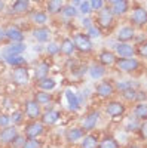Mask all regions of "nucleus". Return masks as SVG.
<instances>
[{
    "label": "nucleus",
    "instance_id": "obj_48",
    "mask_svg": "<svg viewBox=\"0 0 147 148\" xmlns=\"http://www.w3.org/2000/svg\"><path fill=\"white\" fill-rule=\"evenodd\" d=\"M80 24H82V27L86 30V28H89L91 25H94V19H92L89 15H86V16L82 18V22H80Z\"/></svg>",
    "mask_w": 147,
    "mask_h": 148
},
{
    "label": "nucleus",
    "instance_id": "obj_2",
    "mask_svg": "<svg viewBox=\"0 0 147 148\" xmlns=\"http://www.w3.org/2000/svg\"><path fill=\"white\" fill-rule=\"evenodd\" d=\"M128 111V105L126 102H124L122 99H108L106 104H104V113L112 117L113 120H117L120 117H124Z\"/></svg>",
    "mask_w": 147,
    "mask_h": 148
},
{
    "label": "nucleus",
    "instance_id": "obj_6",
    "mask_svg": "<svg viewBox=\"0 0 147 148\" xmlns=\"http://www.w3.org/2000/svg\"><path fill=\"white\" fill-rule=\"evenodd\" d=\"M116 93V88H115V82L108 80V79H103L95 84V95L100 99H112Z\"/></svg>",
    "mask_w": 147,
    "mask_h": 148
},
{
    "label": "nucleus",
    "instance_id": "obj_8",
    "mask_svg": "<svg viewBox=\"0 0 147 148\" xmlns=\"http://www.w3.org/2000/svg\"><path fill=\"white\" fill-rule=\"evenodd\" d=\"M100 121H101V113H100V110H91V111H88V113L82 117L80 127L86 133L88 132H94L97 129V126L100 125Z\"/></svg>",
    "mask_w": 147,
    "mask_h": 148
},
{
    "label": "nucleus",
    "instance_id": "obj_26",
    "mask_svg": "<svg viewBox=\"0 0 147 148\" xmlns=\"http://www.w3.org/2000/svg\"><path fill=\"white\" fill-rule=\"evenodd\" d=\"M88 74L92 80H103L107 74V68L98 62H94L88 67Z\"/></svg>",
    "mask_w": 147,
    "mask_h": 148
},
{
    "label": "nucleus",
    "instance_id": "obj_55",
    "mask_svg": "<svg viewBox=\"0 0 147 148\" xmlns=\"http://www.w3.org/2000/svg\"><path fill=\"white\" fill-rule=\"evenodd\" d=\"M146 93H147V90H146Z\"/></svg>",
    "mask_w": 147,
    "mask_h": 148
},
{
    "label": "nucleus",
    "instance_id": "obj_38",
    "mask_svg": "<svg viewBox=\"0 0 147 148\" xmlns=\"http://www.w3.org/2000/svg\"><path fill=\"white\" fill-rule=\"evenodd\" d=\"M140 125H141V121H138L135 117H129L128 120H126V126H125V130L126 132H137L138 130V127H140Z\"/></svg>",
    "mask_w": 147,
    "mask_h": 148
},
{
    "label": "nucleus",
    "instance_id": "obj_43",
    "mask_svg": "<svg viewBox=\"0 0 147 148\" xmlns=\"http://www.w3.org/2000/svg\"><path fill=\"white\" fill-rule=\"evenodd\" d=\"M26 139L27 138H26V135H24V133H18L17 136H15V139H14V142H12L10 148H22Z\"/></svg>",
    "mask_w": 147,
    "mask_h": 148
},
{
    "label": "nucleus",
    "instance_id": "obj_41",
    "mask_svg": "<svg viewBox=\"0 0 147 148\" xmlns=\"http://www.w3.org/2000/svg\"><path fill=\"white\" fill-rule=\"evenodd\" d=\"M85 33H86V34L89 36V39H92V40H94V39H100V37L103 36V31L98 28L95 24H94V25H91L89 28H86V31H85Z\"/></svg>",
    "mask_w": 147,
    "mask_h": 148
},
{
    "label": "nucleus",
    "instance_id": "obj_37",
    "mask_svg": "<svg viewBox=\"0 0 147 148\" xmlns=\"http://www.w3.org/2000/svg\"><path fill=\"white\" fill-rule=\"evenodd\" d=\"M43 51L48 56H57L59 53V45L57 42H48V45L45 46Z\"/></svg>",
    "mask_w": 147,
    "mask_h": 148
},
{
    "label": "nucleus",
    "instance_id": "obj_42",
    "mask_svg": "<svg viewBox=\"0 0 147 148\" xmlns=\"http://www.w3.org/2000/svg\"><path fill=\"white\" fill-rule=\"evenodd\" d=\"M71 74L77 79H82L85 74H88V67L86 65H79V67H71Z\"/></svg>",
    "mask_w": 147,
    "mask_h": 148
},
{
    "label": "nucleus",
    "instance_id": "obj_9",
    "mask_svg": "<svg viewBox=\"0 0 147 148\" xmlns=\"http://www.w3.org/2000/svg\"><path fill=\"white\" fill-rule=\"evenodd\" d=\"M129 24L134 28H143L147 25V9L143 6L134 8L129 15Z\"/></svg>",
    "mask_w": 147,
    "mask_h": 148
},
{
    "label": "nucleus",
    "instance_id": "obj_40",
    "mask_svg": "<svg viewBox=\"0 0 147 148\" xmlns=\"http://www.w3.org/2000/svg\"><path fill=\"white\" fill-rule=\"evenodd\" d=\"M115 88L117 92H124L129 88H134V84L131 80H117V82H115Z\"/></svg>",
    "mask_w": 147,
    "mask_h": 148
},
{
    "label": "nucleus",
    "instance_id": "obj_1",
    "mask_svg": "<svg viewBox=\"0 0 147 148\" xmlns=\"http://www.w3.org/2000/svg\"><path fill=\"white\" fill-rule=\"evenodd\" d=\"M141 67H143V62L135 56L117 58L116 62H115V68L120 73H125V74H134V73L140 71Z\"/></svg>",
    "mask_w": 147,
    "mask_h": 148
},
{
    "label": "nucleus",
    "instance_id": "obj_45",
    "mask_svg": "<svg viewBox=\"0 0 147 148\" xmlns=\"http://www.w3.org/2000/svg\"><path fill=\"white\" fill-rule=\"evenodd\" d=\"M137 55L143 59H147V40L137 45Z\"/></svg>",
    "mask_w": 147,
    "mask_h": 148
},
{
    "label": "nucleus",
    "instance_id": "obj_36",
    "mask_svg": "<svg viewBox=\"0 0 147 148\" xmlns=\"http://www.w3.org/2000/svg\"><path fill=\"white\" fill-rule=\"evenodd\" d=\"M135 95H137V89L135 88H129L124 92H120V99L129 104V102H135Z\"/></svg>",
    "mask_w": 147,
    "mask_h": 148
},
{
    "label": "nucleus",
    "instance_id": "obj_53",
    "mask_svg": "<svg viewBox=\"0 0 147 148\" xmlns=\"http://www.w3.org/2000/svg\"><path fill=\"white\" fill-rule=\"evenodd\" d=\"M128 148H141V147L137 145V144H131V145H128Z\"/></svg>",
    "mask_w": 147,
    "mask_h": 148
},
{
    "label": "nucleus",
    "instance_id": "obj_32",
    "mask_svg": "<svg viewBox=\"0 0 147 148\" xmlns=\"http://www.w3.org/2000/svg\"><path fill=\"white\" fill-rule=\"evenodd\" d=\"M3 61H5V64H8L12 68L27 65V59L24 58L22 55H5L3 56Z\"/></svg>",
    "mask_w": 147,
    "mask_h": 148
},
{
    "label": "nucleus",
    "instance_id": "obj_15",
    "mask_svg": "<svg viewBox=\"0 0 147 148\" xmlns=\"http://www.w3.org/2000/svg\"><path fill=\"white\" fill-rule=\"evenodd\" d=\"M64 96H66V101H67V107L71 113H77V111L82 110V102L79 99V93H76L73 89H66L64 90Z\"/></svg>",
    "mask_w": 147,
    "mask_h": 148
},
{
    "label": "nucleus",
    "instance_id": "obj_23",
    "mask_svg": "<svg viewBox=\"0 0 147 148\" xmlns=\"http://www.w3.org/2000/svg\"><path fill=\"white\" fill-rule=\"evenodd\" d=\"M28 18L36 27L46 25L49 21V15L46 14V10H31V12H28Z\"/></svg>",
    "mask_w": 147,
    "mask_h": 148
},
{
    "label": "nucleus",
    "instance_id": "obj_49",
    "mask_svg": "<svg viewBox=\"0 0 147 148\" xmlns=\"http://www.w3.org/2000/svg\"><path fill=\"white\" fill-rule=\"evenodd\" d=\"M135 102H147V93H146V90H137Z\"/></svg>",
    "mask_w": 147,
    "mask_h": 148
},
{
    "label": "nucleus",
    "instance_id": "obj_39",
    "mask_svg": "<svg viewBox=\"0 0 147 148\" xmlns=\"http://www.w3.org/2000/svg\"><path fill=\"white\" fill-rule=\"evenodd\" d=\"M77 10H79V14L82 15H91L92 14V8H91V3H89V0H83L82 3L77 5Z\"/></svg>",
    "mask_w": 147,
    "mask_h": 148
},
{
    "label": "nucleus",
    "instance_id": "obj_7",
    "mask_svg": "<svg viewBox=\"0 0 147 148\" xmlns=\"http://www.w3.org/2000/svg\"><path fill=\"white\" fill-rule=\"evenodd\" d=\"M46 126L40 120H28L26 125H24V135L28 139H39L40 136L45 135Z\"/></svg>",
    "mask_w": 147,
    "mask_h": 148
},
{
    "label": "nucleus",
    "instance_id": "obj_13",
    "mask_svg": "<svg viewBox=\"0 0 147 148\" xmlns=\"http://www.w3.org/2000/svg\"><path fill=\"white\" fill-rule=\"evenodd\" d=\"M5 40L9 43H19L26 40V34L18 25H8L5 28Z\"/></svg>",
    "mask_w": 147,
    "mask_h": 148
},
{
    "label": "nucleus",
    "instance_id": "obj_46",
    "mask_svg": "<svg viewBox=\"0 0 147 148\" xmlns=\"http://www.w3.org/2000/svg\"><path fill=\"white\" fill-rule=\"evenodd\" d=\"M89 3H91V8H92V12H98V10H101L104 6H106V0H89Z\"/></svg>",
    "mask_w": 147,
    "mask_h": 148
},
{
    "label": "nucleus",
    "instance_id": "obj_44",
    "mask_svg": "<svg viewBox=\"0 0 147 148\" xmlns=\"http://www.w3.org/2000/svg\"><path fill=\"white\" fill-rule=\"evenodd\" d=\"M10 125H12V123H10V114L2 111V113H0V129L8 127V126H10Z\"/></svg>",
    "mask_w": 147,
    "mask_h": 148
},
{
    "label": "nucleus",
    "instance_id": "obj_10",
    "mask_svg": "<svg viewBox=\"0 0 147 148\" xmlns=\"http://www.w3.org/2000/svg\"><path fill=\"white\" fill-rule=\"evenodd\" d=\"M42 113H43L42 105L39 102H36L33 98L24 102V114H26L27 120H40Z\"/></svg>",
    "mask_w": 147,
    "mask_h": 148
},
{
    "label": "nucleus",
    "instance_id": "obj_34",
    "mask_svg": "<svg viewBox=\"0 0 147 148\" xmlns=\"http://www.w3.org/2000/svg\"><path fill=\"white\" fill-rule=\"evenodd\" d=\"M61 15H63L64 18H67V19H73V18H76V16L79 15L77 6L71 5V3H66V6L63 8V10H61Z\"/></svg>",
    "mask_w": 147,
    "mask_h": 148
},
{
    "label": "nucleus",
    "instance_id": "obj_4",
    "mask_svg": "<svg viewBox=\"0 0 147 148\" xmlns=\"http://www.w3.org/2000/svg\"><path fill=\"white\" fill-rule=\"evenodd\" d=\"M10 82L12 84H15L17 88H27L31 82V74L30 70L22 65V67H15L10 71Z\"/></svg>",
    "mask_w": 147,
    "mask_h": 148
},
{
    "label": "nucleus",
    "instance_id": "obj_11",
    "mask_svg": "<svg viewBox=\"0 0 147 148\" xmlns=\"http://www.w3.org/2000/svg\"><path fill=\"white\" fill-rule=\"evenodd\" d=\"M59 119H61V111L54 108L52 105L46 107L43 110L42 116H40V121L43 123L45 126H54V125H57V123L59 121Z\"/></svg>",
    "mask_w": 147,
    "mask_h": 148
},
{
    "label": "nucleus",
    "instance_id": "obj_35",
    "mask_svg": "<svg viewBox=\"0 0 147 148\" xmlns=\"http://www.w3.org/2000/svg\"><path fill=\"white\" fill-rule=\"evenodd\" d=\"M119 142L115 136L112 135H107V136L100 139V148H119Z\"/></svg>",
    "mask_w": 147,
    "mask_h": 148
},
{
    "label": "nucleus",
    "instance_id": "obj_29",
    "mask_svg": "<svg viewBox=\"0 0 147 148\" xmlns=\"http://www.w3.org/2000/svg\"><path fill=\"white\" fill-rule=\"evenodd\" d=\"M36 83V89H40V90H46V92H52L55 88H57V80L51 76H48V77H43L37 82H34Z\"/></svg>",
    "mask_w": 147,
    "mask_h": 148
},
{
    "label": "nucleus",
    "instance_id": "obj_54",
    "mask_svg": "<svg viewBox=\"0 0 147 148\" xmlns=\"http://www.w3.org/2000/svg\"><path fill=\"white\" fill-rule=\"evenodd\" d=\"M83 2V0H73V5H75V6H77L79 3H82Z\"/></svg>",
    "mask_w": 147,
    "mask_h": 148
},
{
    "label": "nucleus",
    "instance_id": "obj_19",
    "mask_svg": "<svg viewBox=\"0 0 147 148\" xmlns=\"http://www.w3.org/2000/svg\"><path fill=\"white\" fill-rule=\"evenodd\" d=\"M49 71H51V64H49L48 59H42L39 61L34 67V71H33V79L34 82H37L43 77H48L49 76Z\"/></svg>",
    "mask_w": 147,
    "mask_h": 148
},
{
    "label": "nucleus",
    "instance_id": "obj_33",
    "mask_svg": "<svg viewBox=\"0 0 147 148\" xmlns=\"http://www.w3.org/2000/svg\"><path fill=\"white\" fill-rule=\"evenodd\" d=\"M27 120L26 114H24V110H15L10 113V123L14 126L19 127V126H24V121Z\"/></svg>",
    "mask_w": 147,
    "mask_h": 148
},
{
    "label": "nucleus",
    "instance_id": "obj_28",
    "mask_svg": "<svg viewBox=\"0 0 147 148\" xmlns=\"http://www.w3.org/2000/svg\"><path fill=\"white\" fill-rule=\"evenodd\" d=\"M76 52L75 43H73L71 37H64L59 43V53H63L64 56H73Z\"/></svg>",
    "mask_w": 147,
    "mask_h": 148
},
{
    "label": "nucleus",
    "instance_id": "obj_24",
    "mask_svg": "<svg viewBox=\"0 0 147 148\" xmlns=\"http://www.w3.org/2000/svg\"><path fill=\"white\" fill-rule=\"evenodd\" d=\"M33 99L36 102H39L42 107L43 105H51L52 101H54V95H52V92H46V90L36 89L33 92Z\"/></svg>",
    "mask_w": 147,
    "mask_h": 148
},
{
    "label": "nucleus",
    "instance_id": "obj_21",
    "mask_svg": "<svg viewBox=\"0 0 147 148\" xmlns=\"http://www.w3.org/2000/svg\"><path fill=\"white\" fill-rule=\"evenodd\" d=\"M79 148H100V136L94 132L85 133L79 142Z\"/></svg>",
    "mask_w": 147,
    "mask_h": 148
},
{
    "label": "nucleus",
    "instance_id": "obj_14",
    "mask_svg": "<svg viewBox=\"0 0 147 148\" xmlns=\"http://www.w3.org/2000/svg\"><path fill=\"white\" fill-rule=\"evenodd\" d=\"M18 133H19L18 127L14 126V125L0 129V145H2V147H10Z\"/></svg>",
    "mask_w": 147,
    "mask_h": 148
},
{
    "label": "nucleus",
    "instance_id": "obj_50",
    "mask_svg": "<svg viewBox=\"0 0 147 148\" xmlns=\"http://www.w3.org/2000/svg\"><path fill=\"white\" fill-rule=\"evenodd\" d=\"M5 40V27L0 25V43Z\"/></svg>",
    "mask_w": 147,
    "mask_h": 148
},
{
    "label": "nucleus",
    "instance_id": "obj_16",
    "mask_svg": "<svg viewBox=\"0 0 147 148\" xmlns=\"http://www.w3.org/2000/svg\"><path fill=\"white\" fill-rule=\"evenodd\" d=\"M116 53L110 49H103V51L97 55V62L101 64L103 67L106 68H110V67H115V62H116Z\"/></svg>",
    "mask_w": 147,
    "mask_h": 148
},
{
    "label": "nucleus",
    "instance_id": "obj_47",
    "mask_svg": "<svg viewBox=\"0 0 147 148\" xmlns=\"http://www.w3.org/2000/svg\"><path fill=\"white\" fill-rule=\"evenodd\" d=\"M40 147H42V142L39 139H28L27 138L22 148H40Z\"/></svg>",
    "mask_w": 147,
    "mask_h": 148
},
{
    "label": "nucleus",
    "instance_id": "obj_3",
    "mask_svg": "<svg viewBox=\"0 0 147 148\" xmlns=\"http://www.w3.org/2000/svg\"><path fill=\"white\" fill-rule=\"evenodd\" d=\"M94 24L101 31H108V30H112L115 27V15L110 12L108 6H104L101 10L97 12Z\"/></svg>",
    "mask_w": 147,
    "mask_h": 148
},
{
    "label": "nucleus",
    "instance_id": "obj_31",
    "mask_svg": "<svg viewBox=\"0 0 147 148\" xmlns=\"http://www.w3.org/2000/svg\"><path fill=\"white\" fill-rule=\"evenodd\" d=\"M132 116L138 121H147V102H137L132 107Z\"/></svg>",
    "mask_w": 147,
    "mask_h": 148
},
{
    "label": "nucleus",
    "instance_id": "obj_18",
    "mask_svg": "<svg viewBox=\"0 0 147 148\" xmlns=\"http://www.w3.org/2000/svg\"><path fill=\"white\" fill-rule=\"evenodd\" d=\"M31 36L36 42L39 43H48L51 42V37H52V31L49 30L46 25H40V27H36L31 30Z\"/></svg>",
    "mask_w": 147,
    "mask_h": 148
},
{
    "label": "nucleus",
    "instance_id": "obj_17",
    "mask_svg": "<svg viewBox=\"0 0 147 148\" xmlns=\"http://www.w3.org/2000/svg\"><path fill=\"white\" fill-rule=\"evenodd\" d=\"M135 28L132 25H124L116 31V42H125V43H131L135 39Z\"/></svg>",
    "mask_w": 147,
    "mask_h": 148
},
{
    "label": "nucleus",
    "instance_id": "obj_25",
    "mask_svg": "<svg viewBox=\"0 0 147 148\" xmlns=\"http://www.w3.org/2000/svg\"><path fill=\"white\" fill-rule=\"evenodd\" d=\"M110 12L115 15V18H120V16H125L128 12H129V0H120V2L108 6Z\"/></svg>",
    "mask_w": 147,
    "mask_h": 148
},
{
    "label": "nucleus",
    "instance_id": "obj_27",
    "mask_svg": "<svg viewBox=\"0 0 147 148\" xmlns=\"http://www.w3.org/2000/svg\"><path fill=\"white\" fill-rule=\"evenodd\" d=\"M27 49L26 42H19V43H9L8 46L3 47V56L5 55H22Z\"/></svg>",
    "mask_w": 147,
    "mask_h": 148
},
{
    "label": "nucleus",
    "instance_id": "obj_5",
    "mask_svg": "<svg viewBox=\"0 0 147 148\" xmlns=\"http://www.w3.org/2000/svg\"><path fill=\"white\" fill-rule=\"evenodd\" d=\"M71 39H73V43H75L76 52H80L83 55L92 53L94 43H92V39H89V36L86 33H75Z\"/></svg>",
    "mask_w": 147,
    "mask_h": 148
},
{
    "label": "nucleus",
    "instance_id": "obj_12",
    "mask_svg": "<svg viewBox=\"0 0 147 148\" xmlns=\"http://www.w3.org/2000/svg\"><path fill=\"white\" fill-rule=\"evenodd\" d=\"M115 53L117 58H129L137 55V46L132 43H125V42H116L113 45Z\"/></svg>",
    "mask_w": 147,
    "mask_h": 148
},
{
    "label": "nucleus",
    "instance_id": "obj_30",
    "mask_svg": "<svg viewBox=\"0 0 147 148\" xmlns=\"http://www.w3.org/2000/svg\"><path fill=\"white\" fill-rule=\"evenodd\" d=\"M66 6V0H48L46 2V14L48 15H58L61 14L63 8Z\"/></svg>",
    "mask_w": 147,
    "mask_h": 148
},
{
    "label": "nucleus",
    "instance_id": "obj_22",
    "mask_svg": "<svg viewBox=\"0 0 147 148\" xmlns=\"http://www.w3.org/2000/svg\"><path fill=\"white\" fill-rule=\"evenodd\" d=\"M31 8L30 0H14V3L10 5V14L12 15H24L28 14Z\"/></svg>",
    "mask_w": 147,
    "mask_h": 148
},
{
    "label": "nucleus",
    "instance_id": "obj_20",
    "mask_svg": "<svg viewBox=\"0 0 147 148\" xmlns=\"http://www.w3.org/2000/svg\"><path fill=\"white\" fill-rule=\"evenodd\" d=\"M86 133L80 126H75V127H68L66 132H64V138H66V142L67 144H76L79 142L83 135Z\"/></svg>",
    "mask_w": 147,
    "mask_h": 148
},
{
    "label": "nucleus",
    "instance_id": "obj_56",
    "mask_svg": "<svg viewBox=\"0 0 147 148\" xmlns=\"http://www.w3.org/2000/svg\"><path fill=\"white\" fill-rule=\"evenodd\" d=\"M0 73H2V71H0Z\"/></svg>",
    "mask_w": 147,
    "mask_h": 148
},
{
    "label": "nucleus",
    "instance_id": "obj_51",
    "mask_svg": "<svg viewBox=\"0 0 147 148\" xmlns=\"http://www.w3.org/2000/svg\"><path fill=\"white\" fill-rule=\"evenodd\" d=\"M5 8H6V3H5V0H0V14H3Z\"/></svg>",
    "mask_w": 147,
    "mask_h": 148
},
{
    "label": "nucleus",
    "instance_id": "obj_52",
    "mask_svg": "<svg viewBox=\"0 0 147 148\" xmlns=\"http://www.w3.org/2000/svg\"><path fill=\"white\" fill-rule=\"evenodd\" d=\"M117 2H120V0H106V3H107L108 6H112V5H115V3H117Z\"/></svg>",
    "mask_w": 147,
    "mask_h": 148
}]
</instances>
